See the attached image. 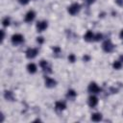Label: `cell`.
<instances>
[{"label": "cell", "mask_w": 123, "mask_h": 123, "mask_svg": "<svg viewBox=\"0 0 123 123\" xmlns=\"http://www.w3.org/2000/svg\"><path fill=\"white\" fill-rule=\"evenodd\" d=\"M102 49L106 52V53H111L113 49H114V45L111 43V41L110 39H107L103 42L102 44Z\"/></svg>", "instance_id": "cell-2"}, {"label": "cell", "mask_w": 123, "mask_h": 123, "mask_svg": "<svg viewBox=\"0 0 123 123\" xmlns=\"http://www.w3.org/2000/svg\"><path fill=\"white\" fill-rule=\"evenodd\" d=\"M37 53H38V51H37V48H28L26 50L25 54H26V57L28 59H34L35 57H37Z\"/></svg>", "instance_id": "cell-5"}, {"label": "cell", "mask_w": 123, "mask_h": 123, "mask_svg": "<svg viewBox=\"0 0 123 123\" xmlns=\"http://www.w3.org/2000/svg\"><path fill=\"white\" fill-rule=\"evenodd\" d=\"M96 0H86V2L88 3V4H92V3H94Z\"/></svg>", "instance_id": "cell-27"}, {"label": "cell", "mask_w": 123, "mask_h": 123, "mask_svg": "<svg viewBox=\"0 0 123 123\" xmlns=\"http://www.w3.org/2000/svg\"><path fill=\"white\" fill-rule=\"evenodd\" d=\"M44 84H45V86H47V87H54L57 85V82L54 79L46 76L44 79Z\"/></svg>", "instance_id": "cell-7"}, {"label": "cell", "mask_w": 123, "mask_h": 123, "mask_svg": "<svg viewBox=\"0 0 123 123\" xmlns=\"http://www.w3.org/2000/svg\"><path fill=\"white\" fill-rule=\"evenodd\" d=\"M37 65L34 63V62H30V63H28L27 64V71L29 72V73H31V74H34V73H36L37 72Z\"/></svg>", "instance_id": "cell-12"}, {"label": "cell", "mask_w": 123, "mask_h": 123, "mask_svg": "<svg viewBox=\"0 0 123 123\" xmlns=\"http://www.w3.org/2000/svg\"><path fill=\"white\" fill-rule=\"evenodd\" d=\"M94 34L92 31H87L85 35H84V39L87 42H90V41H93L94 40Z\"/></svg>", "instance_id": "cell-11"}, {"label": "cell", "mask_w": 123, "mask_h": 123, "mask_svg": "<svg viewBox=\"0 0 123 123\" xmlns=\"http://www.w3.org/2000/svg\"><path fill=\"white\" fill-rule=\"evenodd\" d=\"M53 51L56 52V53H59V52H60V48H59V47H54V48H53Z\"/></svg>", "instance_id": "cell-25"}, {"label": "cell", "mask_w": 123, "mask_h": 123, "mask_svg": "<svg viewBox=\"0 0 123 123\" xmlns=\"http://www.w3.org/2000/svg\"><path fill=\"white\" fill-rule=\"evenodd\" d=\"M102 38H103V35L100 34V33H97V34L94 36V40H95V41H100Z\"/></svg>", "instance_id": "cell-18"}, {"label": "cell", "mask_w": 123, "mask_h": 123, "mask_svg": "<svg viewBox=\"0 0 123 123\" xmlns=\"http://www.w3.org/2000/svg\"><path fill=\"white\" fill-rule=\"evenodd\" d=\"M87 104H88V106H89L90 108L96 107L97 104H98V98H97L95 95L89 96V98H88V100H87Z\"/></svg>", "instance_id": "cell-8"}, {"label": "cell", "mask_w": 123, "mask_h": 123, "mask_svg": "<svg viewBox=\"0 0 123 123\" xmlns=\"http://www.w3.org/2000/svg\"><path fill=\"white\" fill-rule=\"evenodd\" d=\"M29 1H30V0H19V3H20L21 5H26V4L29 3Z\"/></svg>", "instance_id": "cell-22"}, {"label": "cell", "mask_w": 123, "mask_h": 123, "mask_svg": "<svg viewBox=\"0 0 123 123\" xmlns=\"http://www.w3.org/2000/svg\"><path fill=\"white\" fill-rule=\"evenodd\" d=\"M80 10H81L80 4H78V3H73L72 5H70V6L68 7L67 12H68L71 15H75V14H77V13L80 12Z\"/></svg>", "instance_id": "cell-1"}, {"label": "cell", "mask_w": 123, "mask_h": 123, "mask_svg": "<svg viewBox=\"0 0 123 123\" xmlns=\"http://www.w3.org/2000/svg\"><path fill=\"white\" fill-rule=\"evenodd\" d=\"M87 90H88V92H90L92 94H96V93H99L101 91V88L98 86V85L96 83L91 82L87 86Z\"/></svg>", "instance_id": "cell-4"}, {"label": "cell", "mask_w": 123, "mask_h": 123, "mask_svg": "<svg viewBox=\"0 0 123 123\" xmlns=\"http://www.w3.org/2000/svg\"><path fill=\"white\" fill-rule=\"evenodd\" d=\"M112 67H113L114 69L118 70V69H120V68L122 67V62H121L120 61H114L113 63H112Z\"/></svg>", "instance_id": "cell-14"}, {"label": "cell", "mask_w": 123, "mask_h": 123, "mask_svg": "<svg viewBox=\"0 0 123 123\" xmlns=\"http://www.w3.org/2000/svg\"><path fill=\"white\" fill-rule=\"evenodd\" d=\"M35 17H36V12H34V11H29L27 13H26V15H25V21L26 22H28V23H30V22H32L34 19H35Z\"/></svg>", "instance_id": "cell-9"}, {"label": "cell", "mask_w": 123, "mask_h": 123, "mask_svg": "<svg viewBox=\"0 0 123 123\" xmlns=\"http://www.w3.org/2000/svg\"><path fill=\"white\" fill-rule=\"evenodd\" d=\"M119 61H120L121 62H123V55H121V56H120V60H119Z\"/></svg>", "instance_id": "cell-29"}, {"label": "cell", "mask_w": 123, "mask_h": 123, "mask_svg": "<svg viewBox=\"0 0 123 123\" xmlns=\"http://www.w3.org/2000/svg\"><path fill=\"white\" fill-rule=\"evenodd\" d=\"M75 60H76V57H75L74 54H70V55L68 56V61H69L70 62H74Z\"/></svg>", "instance_id": "cell-20"}, {"label": "cell", "mask_w": 123, "mask_h": 123, "mask_svg": "<svg viewBox=\"0 0 123 123\" xmlns=\"http://www.w3.org/2000/svg\"><path fill=\"white\" fill-rule=\"evenodd\" d=\"M102 118H103V116L100 112H95V113L91 114V120L94 121V122H99V121L102 120Z\"/></svg>", "instance_id": "cell-13"}, {"label": "cell", "mask_w": 123, "mask_h": 123, "mask_svg": "<svg viewBox=\"0 0 123 123\" xmlns=\"http://www.w3.org/2000/svg\"><path fill=\"white\" fill-rule=\"evenodd\" d=\"M1 34H2V37H1V39L4 40V38H5V32H4V30H1Z\"/></svg>", "instance_id": "cell-24"}, {"label": "cell", "mask_w": 123, "mask_h": 123, "mask_svg": "<svg viewBox=\"0 0 123 123\" xmlns=\"http://www.w3.org/2000/svg\"><path fill=\"white\" fill-rule=\"evenodd\" d=\"M65 108H66V104L63 101H57L55 103V109H56V111H64Z\"/></svg>", "instance_id": "cell-10"}, {"label": "cell", "mask_w": 123, "mask_h": 123, "mask_svg": "<svg viewBox=\"0 0 123 123\" xmlns=\"http://www.w3.org/2000/svg\"><path fill=\"white\" fill-rule=\"evenodd\" d=\"M36 27H37V32H43V31H45V30L47 29L48 23H47V21H44V20H43V21H38V22L37 23Z\"/></svg>", "instance_id": "cell-6"}, {"label": "cell", "mask_w": 123, "mask_h": 123, "mask_svg": "<svg viewBox=\"0 0 123 123\" xmlns=\"http://www.w3.org/2000/svg\"><path fill=\"white\" fill-rule=\"evenodd\" d=\"M37 41L39 44H41V43H43V41H44V38H43L42 37H37Z\"/></svg>", "instance_id": "cell-21"}, {"label": "cell", "mask_w": 123, "mask_h": 123, "mask_svg": "<svg viewBox=\"0 0 123 123\" xmlns=\"http://www.w3.org/2000/svg\"><path fill=\"white\" fill-rule=\"evenodd\" d=\"M89 59V57H87V56H84V61H87Z\"/></svg>", "instance_id": "cell-28"}, {"label": "cell", "mask_w": 123, "mask_h": 123, "mask_svg": "<svg viewBox=\"0 0 123 123\" xmlns=\"http://www.w3.org/2000/svg\"><path fill=\"white\" fill-rule=\"evenodd\" d=\"M12 43L13 45H17V44H20L24 41V37L21 35V34H14L12 36Z\"/></svg>", "instance_id": "cell-3"}, {"label": "cell", "mask_w": 123, "mask_h": 123, "mask_svg": "<svg viewBox=\"0 0 123 123\" xmlns=\"http://www.w3.org/2000/svg\"><path fill=\"white\" fill-rule=\"evenodd\" d=\"M115 3L118 6H123V0H115Z\"/></svg>", "instance_id": "cell-23"}, {"label": "cell", "mask_w": 123, "mask_h": 123, "mask_svg": "<svg viewBox=\"0 0 123 123\" xmlns=\"http://www.w3.org/2000/svg\"><path fill=\"white\" fill-rule=\"evenodd\" d=\"M5 98L8 100H12V93L11 91H5Z\"/></svg>", "instance_id": "cell-19"}, {"label": "cell", "mask_w": 123, "mask_h": 123, "mask_svg": "<svg viewBox=\"0 0 123 123\" xmlns=\"http://www.w3.org/2000/svg\"><path fill=\"white\" fill-rule=\"evenodd\" d=\"M119 36H120V38L123 40V29L120 31V34H119Z\"/></svg>", "instance_id": "cell-26"}, {"label": "cell", "mask_w": 123, "mask_h": 123, "mask_svg": "<svg viewBox=\"0 0 123 123\" xmlns=\"http://www.w3.org/2000/svg\"><path fill=\"white\" fill-rule=\"evenodd\" d=\"M76 95H77V93H76L75 90H73V89H69V90L67 91V93H66V96H67L68 98H74V97H76Z\"/></svg>", "instance_id": "cell-16"}, {"label": "cell", "mask_w": 123, "mask_h": 123, "mask_svg": "<svg viewBox=\"0 0 123 123\" xmlns=\"http://www.w3.org/2000/svg\"><path fill=\"white\" fill-rule=\"evenodd\" d=\"M10 23H11V19H10V17H8V16H6V17L2 20V25H3L4 27H8V26L10 25Z\"/></svg>", "instance_id": "cell-17"}, {"label": "cell", "mask_w": 123, "mask_h": 123, "mask_svg": "<svg viewBox=\"0 0 123 123\" xmlns=\"http://www.w3.org/2000/svg\"><path fill=\"white\" fill-rule=\"evenodd\" d=\"M39 65H40V67L45 71L46 69H50V67H48V62H46V61H40V62H39Z\"/></svg>", "instance_id": "cell-15"}]
</instances>
